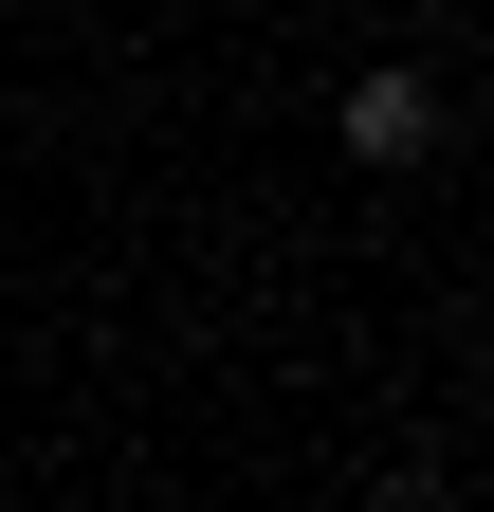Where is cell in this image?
<instances>
[{"label":"cell","instance_id":"6da1fadb","mask_svg":"<svg viewBox=\"0 0 494 512\" xmlns=\"http://www.w3.org/2000/svg\"><path fill=\"white\" fill-rule=\"evenodd\" d=\"M348 165H421V147H440V74H348Z\"/></svg>","mask_w":494,"mask_h":512}]
</instances>
